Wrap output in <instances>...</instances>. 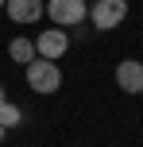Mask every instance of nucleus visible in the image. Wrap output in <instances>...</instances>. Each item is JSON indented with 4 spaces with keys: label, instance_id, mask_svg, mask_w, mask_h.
<instances>
[{
    "label": "nucleus",
    "instance_id": "3",
    "mask_svg": "<svg viewBox=\"0 0 143 147\" xmlns=\"http://www.w3.org/2000/svg\"><path fill=\"white\" fill-rule=\"evenodd\" d=\"M124 16H128V0H93V8H89V20L97 23L101 31L120 27Z\"/></svg>",
    "mask_w": 143,
    "mask_h": 147
},
{
    "label": "nucleus",
    "instance_id": "6",
    "mask_svg": "<svg viewBox=\"0 0 143 147\" xmlns=\"http://www.w3.org/2000/svg\"><path fill=\"white\" fill-rule=\"evenodd\" d=\"M4 8L15 23H35L43 16V0H4Z\"/></svg>",
    "mask_w": 143,
    "mask_h": 147
},
{
    "label": "nucleus",
    "instance_id": "7",
    "mask_svg": "<svg viewBox=\"0 0 143 147\" xmlns=\"http://www.w3.org/2000/svg\"><path fill=\"white\" fill-rule=\"evenodd\" d=\"M8 54H12V62L27 66V62H35V43H31V39H12V43H8Z\"/></svg>",
    "mask_w": 143,
    "mask_h": 147
},
{
    "label": "nucleus",
    "instance_id": "11",
    "mask_svg": "<svg viewBox=\"0 0 143 147\" xmlns=\"http://www.w3.org/2000/svg\"><path fill=\"white\" fill-rule=\"evenodd\" d=\"M0 8H4V0H0Z\"/></svg>",
    "mask_w": 143,
    "mask_h": 147
},
{
    "label": "nucleus",
    "instance_id": "10",
    "mask_svg": "<svg viewBox=\"0 0 143 147\" xmlns=\"http://www.w3.org/2000/svg\"><path fill=\"white\" fill-rule=\"evenodd\" d=\"M0 140H4V128H0Z\"/></svg>",
    "mask_w": 143,
    "mask_h": 147
},
{
    "label": "nucleus",
    "instance_id": "1",
    "mask_svg": "<svg viewBox=\"0 0 143 147\" xmlns=\"http://www.w3.org/2000/svg\"><path fill=\"white\" fill-rule=\"evenodd\" d=\"M27 85L35 89V93H58V85H62L58 62H46V58L27 62Z\"/></svg>",
    "mask_w": 143,
    "mask_h": 147
},
{
    "label": "nucleus",
    "instance_id": "4",
    "mask_svg": "<svg viewBox=\"0 0 143 147\" xmlns=\"http://www.w3.org/2000/svg\"><path fill=\"white\" fill-rule=\"evenodd\" d=\"M66 47H70V35H66L62 27H46L43 35L35 39V54L46 58V62H58L62 54H66Z\"/></svg>",
    "mask_w": 143,
    "mask_h": 147
},
{
    "label": "nucleus",
    "instance_id": "8",
    "mask_svg": "<svg viewBox=\"0 0 143 147\" xmlns=\"http://www.w3.org/2000/svg\"><path fill=\"white\" fill-rule=\"evenodd\" d=\"M15 124H23V112L19 109H15V105H0V128H4V132H8V128H15Z\"/></svg>",
    "mask_w": 143,
    "mask_h": 147
},
{
    "label": "nucleus",
    "instance_id": "2",
    "mask_svg": "<svg viewBox=\"0 0 143 147\" xmlns=\"http://www.w3.org/2000/svg\"><path fill=\"white\" fill-rule=\"evenodd\" d=\"M43 12H50V23H58L66 31V27H77L85 20L89 8H85V0H50V4H43Z\"/></svg>",
    "mask_w": 143,
    "mask_h": 147
},
{
    "label": "nucleus",
    "instance_id": "5",
    "mask_svg": "<svg viewBox=\"0 0 143 147\" xmlns=\"http://www.w3.org/2000/svg\"><path fill=\"white\" fill-rule=\"evenodd\" d=\"M116 85L124 89V93H143V62L128 58L116 66Z\"/></svg>",
    "mask_w": 143,
    "mask_h": 147
},
{
    "label": "nucleus",
    "instance_id": "9",
    "mask_svg": "<svg viewBox=\"0 0 143 147\" xmlns=\"http://www.w3.org/2000/svg\"><path fill=\"white\" fill-rule=\"evenodd\" d=\"M4 101H8V97H4V85H0V105H4Z\"/></svg>",
    "mask_w": 143,
    "mask_h": 147
}]
</instances>
